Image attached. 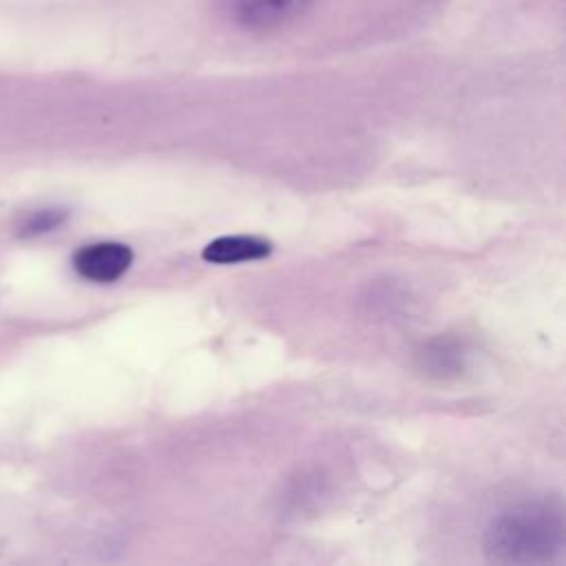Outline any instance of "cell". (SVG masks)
Returning a JSON list of instances; mask_svg holds the SVG:
<instances>
[{
    "mask_svg": "<svg viewBox=\"0 0 566 566\" xmlns=\"http://www.w3.org/2000/svg\"><path fill=\"white\" fill-rule=\"evenodd\" d=\"M564 513L551 500L515 504L502 511L484 533V551L497 564H548L564 551Z\"/></svg>",
    "mask_w": 566,
    "mask_h": 566,
    "instance_id": "1",
    "label": "cell"
},
{
    "mask_svg": "<svg viewBox=\"0 0 566 566\" xmlns=\"http://www.w3.org/2000/svg\"><path fill=\"white\" fill-rule=\"evenodd\" d=\"M133 265V250L126 243L99 241L82 245L73 254V270L93 283H113Z\"/></svg>",
    "mask_w": 566,
    "mask_h": 566,
    "instance_id": "2",
    "label": "cell"
},
{
    "mask_svg": "<svg viewBox=\"0 0 566 566\" xmlns=\"http://www.w3.org/2000/svg\"><path fill=\"white\" fill-rule=\"evenodd\" d=\"M312 0H219L226 15L245 29H272L296 18Z\"/></svg>",
    "mask_w": 566,
    "mask_h": 566,
    "instance_id": "3",
    "label": "cell"
},
{
    "mask_svg": "<svg viewBox=\"0 0 566 566\" xmlns=\"http://www.w3.org/2000/svg\"><path fill=\"white\" fill-rule=\"evenodd\" d=\"M270 252H272V243L261 237L232 234V237H219L210 241L203 248L201 256L206 263H212V265H232V263L263 259Z\"/></svg>",
    "mask_w": 566,
    "mask_h": 566,
    "instance_id": "4",
    "label": "cell"
},
{
    "mask_svg": "<svg viewBox=\"0 0 566 566\" xmlns=\"http://www.w3.org/2000/svg\"><path fill=\"white\" fill-rule=\"evenodd\" d=\"M420 360H422V367L427 369V374H431L436 378H449V376H458L464 371L467 352L458 340L438 338L422 349Z\"/></svg>",
    "mask_w": 566,
    "mask_h": 566,
    "instance_id": "5",
    "label": "cell"
},
{
    "mask_svg": "<svg viewBox=\"0 0 566 566\" xmlns=\"http://www.w3.org/2000/svg\"><path fill=\"white\" fill-rule=\"evenodd\" d=\"M69 212L64 208H42V210H33L29 212L22 223L18 226V232L22 237H38L44 232L55 230L57 226H62L66 221Z\"/></svg>",
    "mask_w": 566,
    "mask_h": 566,
    "instance_id": "6",
    "label": "cell"
}]
</instances>
